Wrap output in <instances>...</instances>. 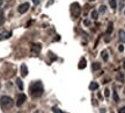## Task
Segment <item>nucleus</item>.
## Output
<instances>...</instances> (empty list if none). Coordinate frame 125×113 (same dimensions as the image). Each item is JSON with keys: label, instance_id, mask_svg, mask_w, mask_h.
Instances as JSON below:
<instances>
[{"label": "nucleus", "instance_id": "f03ea898", "mask_svg": "<svg viewBox=\"0 0 125 113\" xmlns=\"http://www.w3.org/2000/svg\"><path fill=\"white\" fill-rule=\"evenodd\" d=\"M0 104H1V106H2L4 109H9V107H12L14 105V101L8 96H2V97L0 98Z\"/></svg>", "mask_w": 125, "mask_h": 113}, {"label": "nucleus", "instance_id": "412c9836", "mask_svg": "<svg viewBox=\"0 0 125 113\" xmlns=\"http://www.w3.org/2000/svg\"><path fill=\"white\" fill-rule=\"evenodd\" d=\"M104 96H105V97H109V96H110V91H109V89H105V90H104Z\"/></svg>", "mask_w": 125, "mask_h": 113}, {"label": "nucleus", "instance_id": "39448f33", "mask_svg": "<svg viewBox=\"0 0 125 113\" xmlns=\"http://www.w3.org/2000/svg\"><path fill=\"white\" fill-rule=\"evenodd\" d=\"M26 99H27V97H26V95H23V93H21V95H19L18 97V100H16V106H22L23 104H24V101H26Z\"/></svg>", "mask_w": 125, "mask_h": 113}, {"label": "nucleus", "instance_id": "f3484780", "mask_svg": "<svg viewBox=\"0 0 125 113\" xmlns=\"http://www.w3.org/2000/svg\"><path fill=\"white\" fill-rule=\"evenodd\" d=\"M109 4H110V7H111L114 11L116 9V0H110V1H109Z\"/></svg>", "mask_w": 125, "mask_h": 113}, {"label": "nucleus", "instance_id": "423d86ee", "mask_svg": "<svg viewBox=\"0 0 125 113\" xmlns=\"http://www.w3.org/2000/svg\"><path fill=\"white\" fill-rule=\"evenodd\" d=\"M20 72H21V76L22 77H27L28 75V68L26 64H21V67H20Z\"/></svg>", "mask_w": 125, "mask_h": 113}, {"label": "nucleus", "instance_id": "bb28decb", "mask_svg": "<svg viewBox=\"0 0 125 113\" xmlns=\"http://www.w3.org/2000/svg\"><path fill=\"white\" fill-rule=\"evenodd\" d=\"M2 4H4V0H0V7L2 6Z\"/></svg>", "mask_w": 125, "mask_h": 113}, {"label": "nucleus", "instance_id": "20e7f679", "mask_svg": "<svg viewBox=\"0 0 125 113\" xmlns=\"http://www.w3.org/2000/svg\"><path fill=\"white\" fill-rule=\"evenodd\" d=\"M29 7H30V5L28 4V2H24V4H21L20 6L18 7V12L20 14H24L26 12H27L28 9H29Z\"/></svg>", "mask_w": 125, "mask_h": 113}, {"label": "nucleus", "instance_id": "7ed1b4c3", "mask_svg": "<svg viewBox=\"0 0 125 113\" xmlns=\"http://www.w3.org/2000/svg\"><path fill=\"white\" fill-rule=\"evenodd\" d=\"M80 13H81L80 5L78 4V2H73V4L71 5V15H72V18L75 20V19L80 15Z\"/></svg>", "mask_w": 125, "mask_h": 113}, {"label": "nucleus", "instance_id": "5701e85b", "mask_svg": "<svg viewBox=\"0 0 125 113\" xmlns=\"http://www.w3.org/2000/svg\"><path fill=\"white\" fill-rule=\"evenodd\" d=\"M31 1L34 2V5H35V6H37V5L40 4V0H31Z\"/></svg>", "mask_w": 125, "mask_h": 113}, {"label": "nucleus", "instance_id": "dca6fc26", "mask_svg": "<svg viewBox=\"0 0 125 113\" xmlns=\"http://www.w3.org/2000/svg\"><path fill=\"white\" fill-rule=\"evenodd\" d=\"M92 18L95 19V20L98 18V11H95V9H94V11H92Z\"/></svg>", "mask_w": 125, "mask_h": 113}, {"label": "nucleus", "instance_id": "f8f14e48", "mask_svg": "<svg viewBox=\"0 0 125 113\" xmlns=\"http://www.w3.org/2000/svg\"><path fill=\"white\" fill-rule=\"evenodd\" d=\"M101 55H102V58L104 62H107L108 58H109V55H108V51L107 50H103L102 53H101Z\"/></svg>", "mask_w": 125, "mask_h": 113}, {"label": "nucleus", "instance_id": "2f4dec72", "mask_svg": "<svg viewBox=\"0 0 125 113\" xmlns=\"http://www.w3.org/2000/svg\"><path fill=\"white\" fill-rule=\"evenodd\" d=\"M0 87H1V84H0Z\"/></svg>", "mask_w": 125, "mask_h": 113}, {"label": "nucleus", "instance_id": "1a4fd4ad", "mask_svg": "<svg viewBox=\"0 0 125 113\" xmlns=\"http://www.w3.org/2000/svg\"><path fill=\"white\" fill-rule=\"evenodd\" d=\"M86 65H87L86 58H85V57H82V58L80 59V62H79V69H85Z\"/></svg>", "mask_w": 125, "mask_h": 113}, {"label": "nucleus", "instance_id": "b1692460", "mask_svg": "<svg viewBox=\"0 0 125 113\" xmlns=\"http://www.w3.org/2000/svg\"><path fill=\"white\" fill-rule=\"evenodd\" d=\"M118 50H119V51H123V50H124V47H123V45H119V47H118Z\"/></svg>", "mask_w": 125, "mask_h": 113}, {"label": "nucleus", "instance_id": "393cba45", "mask_svg": "<svg viewBox=\"0 0 125 113\" xmlns=\"http://www.w3.org/2000/svg\"><path fill=\"white\" fill-rule=\"evenodd\" d=\"M85 25H86V26H90V21H88V20H85Z\"/></svg>", "mask_w": 125, "mask_h": 113}, {"label": "nucleus", "instance_id": "f257e3e1", "mask_svg": "<svg viewBox=\"0 0 125 113\" xmlns=\"http://www.w3.org/2000/svg\"><path fill=\"white\" fill-rule=\"evenodd\" d=\"M29 92H30V96L34 97V98H38L43 95L44 92V86H43V83L41 81L37 82H32L30 85H29Z\"/></svg>", "mask_w": 125, "mask_h": 113}, {"label": "nucleus", "instance_id": "0eeeda50", "mask_svg": "<svg viewBox=\"0 0 125 113\" xmlns=\"http://www.w3.org/2000/svg\"><path fill=\"white\" fill-rule=\"evenodd\" d=\"M31 50L35 53V54H38L41 50V44H37V43H34V44H31Z\"/></svg>", "mask_w": 125, "mask_h": 113}, {"label": "nucleus", "instance_id": "a211bd4d", "mask_svg": "<svg viewBox=\"0 0 125 113\" xmlns=\"http://www.w3.org/2000/svg\"><path fill=\"white\" fill-rule=\"evenodd\" d=\"M112 22H109V25H108V29H107V34H111L112 32Z\"/></svg>", "mask_w": 125, "mask_h": 113}, {"label": "nucleus", "instance_id": "6ab92c4d", "mask_svg": "<svg viewBox=\"0 0 125 113\" xmlns=\"http://www.w3.org/2000/svg\"><path fill=\"white\" fill-rule=\"evenodd\" d=\"M52 111H53V113H65L64 111H62L60 109L56 107V106H53V107H52Z\"/></svg>", "mask_w": 125, "mask_h": 113}, {"label": "nucleus", "instance_id": "6e6552de", "mask_svg": "<svg viewBox=\"0 0 125 113\" xmlns=\"http://www.w3.org/2000/svg\"><path fill=\"white\" fill-rule=\"evenodd\" d=\"M10 36H12V33H10V32L1 33V34H0V41H1V40H5V39H9Z\"/></svg>", "mask_w": 125, "mask_h": 113}, {"label": "nucleus", "instance_id": "ddd939ff", "mask_svg": "<svg viewBox=\"0 0 125 113\" xmlns=\"http://www.w3.org/2000/svg\"><path fill=\"white\" fill-rule=\"evenodd\" d=\"M16 85H18V87L21 91L23 90V83H22V81H21L20 78H18V79H16Z\"/></svg>", "mask_w": 125, "mask_h": 113}, {"label": "nucleus", "instance_id": "aec40b11", "mask_svg": "<svg viewBox=\"0 0 125 113\" xmlns=\"http://www.w3.org/2000/svg\"><path fill=\"white\" fill-rule=\"evenodd\" d=\"M105 8H107V7H105L104 5H102V6L100 7V9H98V12H100V13H104V12H105Z\"/></svg>", "mask_w": 125, "mask_h": 113}, {"label": "nucleus", "instance_id": "c756f323", "mask_svg": "<svg viewBox=\"0 0 125 113\" xmlns=\"http://www.w3.org/2000/svg\"><path fill=\"white\" fill-rule=\"evenodd\" d=\"M89 1H94V0H89Z\"/></svg>", "mask_w": 125, "mask_h": 113}, {"label": "nucleus", "instance_id": "a878e982", "mask_svg": "<svg viewBox=\"0 0 125 113\" xmlns=\"http://www.w3.org/2000/svg\"><path fill=\"white\" fill-rule=\"evenodd\" d=\"M117 78H118V79H121V81H123V76H122V75H118Z\"/></svg>", "mask_w": 125, "mask_h": 113}, {"label": "nucleus", "instance_id": "9d476101", "mask_svg": "<svg viewBox=\"0 0 125 113\" xmlns=\"http://www.w3.org/2000/svg\"><path fill=\"white\" fill-rule=\"evenodd\" d=\"M98 89V83H96V82H92L89 84V90L92 91H95Z\"/></svg>", "mask_w": 125, "mask_h": 113}, {"label": "nucleus", "instance_id": "c85d7f7f", "mask_svg": "<svg viewBox=\"0 0 125 113\" xmlns=\"http://www.w3.org/2000/svg\"><path fill=\"white\" fill-rule=\"evenodd\" d=\"M122 1H123V2H125V0H122Z\"/></svg>", "mask_w": 125, "mask_h": 113}, {"label": "nucleus", "instance_id": "2eb2a0df", "mask_svg": "<svg viewBox=\"0 0 125 113\" xmlns=\"http://www.w3.org/2000/svg\"><path fill=\"white\" fill-rule=\"evenodd\" d=\"M100 68H101L100 63H93L92 64V69H93V71H96V70H98Z\"/></svg>", "mask_w": 125, "mask_h": 113}, {"label": "nucleus", "instance_id": "4468645a", "mask_svg": "<svg viewBox=\"0 0 125 113\" xmlns=\"http://www.w3.org/2000/svg\"><path fill=\"white\" fill-rule=\"evenodd\" d=\"M114 101H116V103L119 101V97H118V93H117L116 89H114Z\"/></svg>", "mask_w": 125, "mask_h": 113}, {"label": "nucleus", "instance_id": "7c9ffc66", "mask_svg": "<svg viewBox=\"0 0 125 113\" xmlns=\"http://www.w3.org/2000/svg\"><path fill=\"white\" fill-rule=\"evenodd\" d=\"M124 15H125V11H124Z\"/></svg>", "mask_w": 125, "mask_h": 113}, {"label": "nucleus", "instance_id": "9b49d317", "mask_svg": "<svg viewBox=\"0 0 125 113\" xmlns=\"http://www.w3.org/2000/svg\"><path fill=\"white\" fill-rule=\"evenodd\" d=\"M118 36H119V40H121V42H125V30L121 29V30L118 32Z\"/></svg>", "mask_w": 125, "mask_h": 113}, {"label": "nucleus", "instance_id": "cd10ccee", "mask_svg": "<svg viewBox=\"0 0 125 113\" xmlns=\"http://www.w3.org/2000/svg\"><path fill=\"white\" fill-rule=\"evenodd\" d=\"M123 67H124V70H125V59L123 61Z\"/></svg>", "mask_w": 125, "mask_h": 113}, {"label": "nucleus", "instance_id": "4be33fe9", "mask_svg": "<svg viewBox=\"0 0 125 113\" xmlns=\"http://www.w3.org/2000/svg\"><path fill=\"white\" fill-rule=\"evenodd\" d=\"M118 113H125V106L124 107H121V109L118 110Z\"/></svg>", "mask_w": 125, "mask_h": 113}]
</instances>
